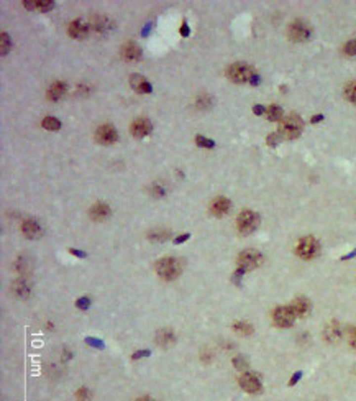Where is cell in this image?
<instances>
[{
	"instance_id": "cell-3",
	"label": "cell",
	"mask_w": 356,
	"mask_h": 401,
	"mask_svg": "<svg viewBox=\"0 0 356 401\" xmlns=\"http://www.w3.org/2000/svg\"><path fill=\"white\" fill-rule=\"evenodd\" d=\"M258 225H260V215L253 210H241L238 219H236V227L243 235L255 232Z\"/></svg>"
},
{
	"instance_id": "cell-47",
	"label": "cell",
	"mask_w": 356,
	"mask_h": 401,
	"mask_svg": "<svg viewBox=\"0 0 356 401\" xmlns=\"http://www.w3.org/2000/svg\"><path fill=\"white\" fill-rule=\"evenodd\" d=\"M69 251H71V253H72V255H76V256H79V258H84V256H87V255L84 253V251H81V250H76V249H71Z\"/></svg>"
},
{
	"instance_id": "cell-25",
	"label": "cell",
	"mask_w": 356,
	"mask_h": 401,
	"mask_svg": "<svg viewBox=\"0 0 356 401\" xmlns=\"http://www.w3.org/2000/svg\"><path fill=\"white\" fill-rule=\"evenodd\" d=\"M266 117H267V120H271V122L281 120L282 119V109L279 105H269L266 109Z\"/></svg>"
},
{
	"instance_id": "cell-39",
	"label": "cell",
	"mask_w": 356,
	"mask_h": 401,
	"mask_svg": "<svg viewBox=\"0 0 356 401\" xmlns=\"http://www.w3.org/2000/svg\"><path fill=\"white\" fill-rule=\"evenodd\" d=\"M197 107H199V109H209V107H210V99H209V97H199V99H197Z\"/></svg>"
},
{
	"instance_id": "cell-23",
	"label": "cell",
	"mask_w": 356,
	"mask_h": 401,
	"mask_svg": "<svg viewBox=\"0 0 356 401\" xmlns=\"http://www.w3.org/2000/svg\"><path fill=\"white\" fill-rule=\"evenodd\" d=\"M176 341V336H174L173 331H169V329H164V331H159L158 336H156V342L159 344L161 347H169L171 344H174Z\"/></svg>"
},
{
	"instance_id": "cell-15",
	"label": "cell",
	"mask_w": 356,
	"mask_h": 401,
	"mask_svg": "<svg viewBox=\"0 0 356 401\" xmlns=\"http://www.w3.org/2000/svg\"><path fill=\"white\" fill-rule=\"evenodd\" d=\"M130 86H132V89L138 92V94H149V92L153 91V86L149 84L148 79L146 78H143V76H132V79H130Z\"/></svg>"
},
{
	"instance_id": "cell-21",
	"label": "cell",
	"mask_w": 356,
	"mask_h": 401,
	"mask_svg": "<svg viewBox=\"0 0 356 401\" xmlns=\"http://www.w3.org/2000/svg\"><path fill=\"white\" fill-rule=\"evenodd\" d=\"M25 8L28 10H40V12H48V10H53L54 2L53 0H36V2H32V0H23Z\"/></svg>"
},
{
	"instance_id": "cell-9",
	"label": "cell",
	"mask_w": 356,
	"mask_h": 401,
	"mask_svg": "<svg viewBox=\"0 0 356 401\" xmlns=\"http://www.w3.org/2000/svg\"><path fill=\"white\" fill-rule=\"evenodd\" d=\"M238 383H240L241 390H245L246 393H260L261 388H263L261 378L258 377L256 373H250V372L241 375Z\"/></svg>"
},
{
	"instance_id": "cell-42",
	"label": "cell",
	"mask_w": 356,
	"mask_h": 401,
	"mask_svg": "<svg viewBox=\"0 0 356 401\" xmlns=\"http://www.w3.org/2000/svg\"><path fill=\"white\" fill-rule=\"evenodd\" d=\"M151 355V352L149 351H138L133 353V360H138V358H144V357H149Z\"/></svg>"
},
{
	"instance_id": "cell-48",
	"label": "cell",
	"mask_w": 356,
	"mask_h": 401,
	"mask_svg": "<svg viewBox=\"0 0 356 401\" xmlns=\"http://www.w3.org/2000/svg\"><path fill=\"white\" fill-rule=\"evenodd\" d=\"M250 84H251V86H258V84H260V76H258L256 73L253 74V78H251V81H250Z\"/></svg>"
},
{
	"instance_id": "cell-36",
	"label": "cell",
	"mask_w": 356,
	"mask_h": 401,
	"mask_svg": "<svg viewBox=\"0 0 356 401\" xmlns=\"http://www.w3.org/2000/svg\"><path fill=\"white\" fill-rule=\"evenodd\" d=\"M10 51V38L8 35L2 32V56H5Z\"/></svg>"
},
{
	"instance_id": "cell-46",
	"label": "cell",
	"mask_w": 356,
	"mask_h": 401,
	"mask_svg": "<svg viewBox=\"0 0 356 401\" xmlns=\"http://www.w3.org/2000/svg\"><path fill=\"white\" fill-rule=\"evenodd\" d=\"M190 239V235L189 234H184V235H179V237L174 239V244H182V242L185 240H189Z\"/></svg>"
},
{
	"instance_id": "cell-5",
	"label": "cell",
	"mask_w": 356,
	"mask_h": 401,
	"mask_svg": "<svg viewBox=\"0 0 356 401\" xmlns=\"http://www.w3.org/2000/svg\"><path fill=\"white\" fill-rule=\"evenodd\" d=\"M255 71H253L248 64L245 63H235L226 69V76L230 81L236 82V84H243V82H250Z\"/></svg>"
},
{
	"instance_id": "cell-34",
	"label": "cell",
	"mask_w": 356,
	"mask_h": 401,
	"mask_svg": "<svg viewBox=\"0 0 356 401\" xmlns=\"http://www.w3.org/2000/svg\"><path fill=\"white\" fill-rule=\"evenodd\" d=\"M76 306H77V309H81V311H86V309H89V306H90V300L87 296L84 298H79V300L76 301Z\"/></svg>"
},
{
	"instance_id": "cell-30",
	"label": "cell",
	"mask_w": 356,
	"mask_h": 401,
	"mask_svg": "<svg viewBox=\"0 0 356 401\" xmlns=\"http://www.w3.org/2000/svg\"><path fill=\"white\" fill-rule=\"evenodd\" d=\"M149 194L154 198H164L166 196V188H164L161 183H154L153 186L149 188Z\"/></svg>"
},
{
	"instance_id": "cell-35",
	"label": "cell",
	"mask_w": 356,
	"mask_h": 401,
	"mask_svg": "<svg viewBox=\"0 0 356 401\" xmlns=\"http://www.w3.org/2000/svg\"><path fill=\"white\" fill-rule=\"evenodd\" d=\"M345 54H348V56H356V40H352V41H348L347 45H345Z\"/></svg>"
},
{
	"instance_id": "cell-1",
	"label": "cell",
	"mask_w": 356,
	"mask_h": 401,
	"mask_svg": "<svg viewBox=\"0 0 356 401\" xmlns=\"http://www.w3.org/2000/svg\"><path fill=\"white\" fill-rule=\"evenodd\" d=\"M304 130V122L301 117L297 115H289L284 120L281 122L279 125V133L282 138H287V140H294L302 133Z\"/></svg>"
},
{
	"instance_id": "cell-37",
	"label": "cell",
	"mask_w": 356,
	"mask_h": 401,
	"mask_svg": "<svg viewBox=\"0 0 356 401\" xmlns=\"http://www.w3.org/2000/svg\"><path fill=\"white\" fill-rule=\"evenodd\" d=\"M86 344H89V346L95 347V349H102V347H104V342L99 341V339H94V337H87L86 339Z\"/></svg>"
},
{
	"instance_id": "cell-51",
	"label": "cell",
	"mask_w": 356,
	"mask_h": 401,
	"mask_svg": "<svg viewBox=\"0 0 356 401\" xmlns=\"http://www.w3.org/2000/svg\"><path fill=\"white\" fill-rule=\"evenodd\" d=\"M136 401H153V400L148 398V397H144V398H140V400H136Z\"/></svg>"
},
{
	"instance_id": "cell-2",
	"label": "cell",
	"mask_w": 356,
	"mask_h": 401,
	"mask_svg": "<svg viewBox=\"0 0 356 401\" xmlns=\"http://www.w3.org/2000/svg\"><path fill=\"white\" fill-rule=\"evenodd\" d=\"M156 273L161 276L163 280L171 281L174 278H178L180 273V265L176 258H171V256H166V258H161L156 263Z\"/></svg>"
},
{
	"instance_id": "cell-29",
	"label": "cell",
	"mask_w": 356,
	"mask_h": 401,
	"mask_svg": "<svg viewBox=\"0 0 356 401\" xmlns=\"http://www.w3.org/2000/svg\"><path fill=\"white\" fill-rule=\"evenodd\" d=\"M43 127L46 128V130H59L61 122L56 119V117H44V119H43Z\"/></svg>"
},
{
	"instance_id": "cell-4",
	"label": "cell",
	"mask_w": 356,
	"mask_h": 401,
	"mask_svg": "<svg viewBox=\"0 0 356 401\" xmlns=\"http://www.w3.org/2000/svg\"><path fill=\"white\" fill-rule=\"evenodd\" d=\"M318 250H320V245H318V240L313 237H304L297 242L296 247V253L304 260H312L318 255Z\"/></svg>"
},
{
	"instance_id": "cell-8",
	"label": "cell",
	"mask_w": 356,
	"mask_h": 401,
	"mask_svg": "<svg viewBox=\"0 0 356 401\" xmlns=\"http://www.w3.org/2000/svg\"><path fill=\"white\" fill-rule=\"evenodd\" d=\"M296 312L291 306H279L276 307L274 312H272V319H274V324L279 327H291L294 321H296Z\"/></svg>"
},
{
	"instance_id": "cell-32",
	"label": "cell",
	"mask_w": 356,
	"mask_h": 401,
	"mask_svg": "<svg viewBox=\"0 0 356 401\" xmlns=\"http://www.w3.org/2000/svg\"><path fill=\"white\" fill-rule=\"evenodd\" d=\"M233 365H235V368H238V370H245L246 367H248V358L243 357V355L235 357V358H233Z\"/></svg>"
},
{
	"instance_id": "cell-38",
	"label": "cell",
	"mask_w": 356,
	"mask_h": 401,
	"mask_svg": "<svg viewBox=\"0 0 356 401\" xmlns=\"http://www.w3.org/2000/svg\"><path fill=\"white\" fill-rule=\"evenodd\" d=\"M348 337H350V346H352L356 351V327H350Z\"/></svg>"
},
{
	"instance_id": "cell-40",
	"label": "cell",
	"mask_w": 356,
	"mask_h": 401,
	"mask_svg": "<svg viewBox=\"0 0 356 401\" xmlns=\"http://www.w3.org/2000/svg\"><path fill=\"white\" fill-rule=\"evenodd\" d=\"M76 397H77V400H79V401H87V400H89V392H87V388L82 387L79 392L76 393Z\"/></svg>"
},
{
	"instance_id": "cell-41",
	"label": "cell",
	"mask_w": 356,
	"mask_h": 401,
	"mask_svg": "<svg viewBox=\"0 0 356 401\" xmlns=\"http://www.w3.org/2000/svg\"><path fill=\"white\" fill-rule=\"evenodd\" d=\"M246 273L245 270H241V268H236V271L233 273V276H231V280H233L236 285H240V281H241V276H243Z\"/></svg>"
},
{
	"instance_id": "cell-6",
	"label": "cell",
	"mask_w": 356,
	"mask_h": 401,
	"mask_svg": "<svg viewBox=\"0 0 356 401\" xmlns=\"http://www.w3.org/2000/svg\"><path fill=\"white\" fill-rule=\"evenodd\" d=\"M287 35H289V38H291L292 41H296V43H302V41H307L312 37V28L309 27L304 20H296V22H292L291 25H289Z\"/></svg>"
},
{
	"instance_id": "cell-12",
	"label": "cell",
	"mask_w": 356,
	"mask_h": 401,
	"mask_svg": "<svg viewBox=\"0 0 356 401\" xmlns=\"http://www.w3.org/2000/svg\"><path fill=\"white\" fill-rule=\"evenodd\" d=\"M343 336L342 326H340L338 321H330L323 329V339L330 344H337Z\"/></svg>"
},
{
	"instance_id": "cell-50",
	"label": "cell",
	"mask_w": 356,
	"mask_h": 401,
	"mask_svg": "<svg viewBox=\"0 0 356 401\" xmlns=\"http://www.w3.org/2000/svg\"><path fill=\"white\" fill-rule=\"evenodd\" d=\"M353 256H356V249H355L353 251H350V253H348V255H345V256H343V260H348V258H353Z\"/></svg>"
},
{
	"instance_id": "cell-14",
	"label": "cell",
	"mask_w": 356,
	"mask_h": 401,
	"mask_svg": "<svg viewBox=\"0 0 356 401\" xmlns=\"http://www.w3.org/2000/svg\"><path fill=\"white\" fill-rule=\"evenodd\" d=\"M90 27L97 33H107L113 28V23L110 18L102 17V15H95V17H92L90 20Z\"/></svg>"
},
{
	"instance_id": "cell-19",
	"label": "cell",
	"mask_w": 356,
	"mask_h": 401,
	"mask_svg": "<svg viewBox=\"0 0 356 401\" xmlns=\"http://www.w3.org/2000/svg\"><path fill=\"white\" fill-rule=\"evenodd\" d=\"M90 217L94 220H105L112 214V209L105 202H95L89 210Z\"/></svg>"
},
{
	"instance_id": "cell-13",
	"label": "cell",
	"mask_w": 356,
	"mask_h": 401,
	"mask_svg": "<svg viewBox=\"0 0 356 401\" xmlns=\"http://www.w3.org/2000/svg\"><path fill=\"white\" fill-rule=\"evenodd\" d=\"M151 130H153V123L148 119H138V120L133 122L132 127H130L132 135L136 137V138H143V137L149 135Z\"/></svg>"
},
{
	"instance_id": "cell-45",
	"label": "cell",
	"mask_w": 356,
	"mask_h": 401,
	"mask_svg": "<svg viewBox=\"0 0 356 401\" xmlns=\"http://www.w3.org/2000/svg\"><path fill=\"white\" fill-rule=\"evenodd\" d=\"M301 378H302V372H297V373H294V377L291 378V382H289V385H291V387H292V385H296V383H297V382H299V380H301Z\"/></svg>"
},
{
	"instance_id": "cell-10",
	"label": "cell",
	"mask_w": 356,
	"mask_h": 401,
	"mask_svg": "<svg viewBox=\"0 0 356 401\" xmlns=\"http://www.w3.org/2000/svg\"><path fill=\"white\" fill-rule=\"evenodd\" d=\"M118 138V133L117 130L113 128V125L110 123H105V125H100L97 128L95 132V140L102 143V145H112V143H115Z\"/></svg>"
},
{
	"instance_id": "cell-49",
	"label": "cell",
	"mask_w": 356,
	"mask_h": 401,
	"mask_svg": "<svg viewBox=\"0 0 356 401\" xmlns=\"http://www.w3.org/2000/svg\"><path fill=\"white\" fill-rule=\"evenodd\" d=\"M322 120H323V115L318 114V115H313L311 122H312V123H318V122H322Z\"/></svg>"
},
{
	"instance_id": "cell-20",
	"label": "cell",
	"mask_w": 356,
	"mask_h": 401,
	"mask_svg": "<svg viewBox=\"0 0 356 401\" xmlns=\"http://www.w3.org/2000/svg\"><path fill=\"white\" fill-rule=\"evenodd\" d=\"M22 232L25 234V237H27V239H40L41 237L40 224L36 222V220H33V219L25 220L23 225H22Z\"/></svg>"
},
{
	"instance_id": "cell-24",
	"label": "cell",
	"mask_w": 356,
	"mask_h": 401,
	"mask_svg": "<svg viewBox=\"0 0 356 401\" xmlns=\"http://www.w3.org/2000/svg\"><path fill=\"white\" fill-rule=\"evenodd\" d=\"M233 331L238 334V336H251L253 334V326L245 321H238L233 324Z\"/></svg>"
},
{
	"instance_id": "cell-22",
	"label": "cell",
	"mask_w": 356,
	"mask_h": 401,
	"mask_svg": "<svg viewBox=\"0 0 356 401\" xmlns=\"http://www.w3.org/2000/svg\"><path fill=\"white\" fill-rule=\"evenodd\" d=\"M64 94H66V84H64V82L56 81V82H53V84L49 86L48 92H46V97H48L49 100L54 102V100H59Z\"/></svg>"
},
{
	"instance_id": "cell-33",
	"label": "cell",
	"mask_w": 356,
	"mask_h": 401,
	"mask_svg": "<svg viewBox=\"0 0 356 401\" xmlns=\"http://www.w3.org/2000/svg\"><path fill=\"white\" fill-rule=\"evenodd\" d=\"M282 140V137H281V133L279 132H276V133H271V135H267V145L269 147H276V145H279V142Z\"/></svg>"
},
{
	"instance_id": "cell-43",
	"label": "cell",
	"mask_w": 356,
	"mask_h": 401,
	"mask_svg": "<svg viewBox=\"0 0 356 401\" xmlns=\"http://www.w3.org/2000/svg\"><path fill=\"white\" fill-rule=\"evenodd\" d=\"M179 33H180V37H189V33H190V28H189V25L187 22H184L182 25H180V30H179Z\"/></svg>"
},
{
	"instance_id": "cell-11",
	"label": "cell",
	"mask_w": 356,
	"mask_h": 401,
	"mask_svg": "<svg viewBox=\"0 0 356 401\" xmlns=\"http://www.w3.org/2000/svg\"><path fill=\"white\" fill-rule=\"evenodd\" d=\"M89 30H90V25L84 22L82 18H76L72 20L68 27V33L71 38H76V40H82L86 38L87 35H89Z\"/></svg>"
},
{
	"instance_id": "cell-27",
	"label": "cell",
	"mask_w": 356,
	"mask_h": 401,
	"mask_svg": "<svg viewBox=\"0 0 356 401\" xmlns=\"http://www.w3.org/2000/svg\"><path fill=\"white\" fill-rule=\"evenodd\" d=\"M13 291H15V295L20 296V298H25L30 293V286H28V283L27 281H17L13 285Z\"/></svg>"
},
{
	"instance_id": "cell-18",
	"label": "cell",
	"mask_w": 356,
	"mask_h": 401,
	"mask_svg": "<svg viewBox=\"0 0 356 401\" xmlns=\"http://www.w3.org/2000/svg\"><path fill=\"white\" fill-rule=\"evenodd\" d=\"M230 207H231V202L226 198H217L212 200V204H210V210H212V214L217 215V217H222V215L228 214Z\"/></svg>"
},
{
	"instance_id": "cell-16",
	"label": "cell",
	"mask_w": 356,
	"mask_h": 401,
	"mask_svg": "<svg viewBox=\"0 0 356 401\" xmlns=\"http://www.w3.org/2000/svg\"><path fill=\"white\" fill-rule=\"evenodd\" d=\"M141 56V48L133 41H128L122 46V58L125 61H136Z\"/></svg>"
},
{
	"instance_id": "cell-7",
	"label": "cell",
	"mask_w": 356,
	"mask_h": 401,
	"mask_svg": "<svg viewBox=\"0 0 356 401\" xmlns=\"http://www.w3.org/2000/svg\"><path fill=\"white\" fill-rule=\"evenodd\" d=\"M236 263H238V268L245 271L255 270L263 263V255L256 250H245L238 255V261Z\"/></svg>"
},
{
	"instance_id": "cell-26",
	"label": "cell",
	"mask_w": 356,
	"mask_h": 401,
	"mask_svg": "<svg viewBox=\"0 0 356 401\" xmlns=\"http://www.w3.org/2000/svg\"><path fill=\"white\" fill-rule=\"evenodd\" d=\"M345 97H347L348 102L356 104V81L348 82V84L345 86Z\"/></svg>"
},
{
	"instance_id": "cell-28",
	"label": "cell",
	"mask_w": 356,
	"mask_h": 401,
	"mask_svg": "<svg viewBox=\"0 0 356 401\" xmlns=\"http://www.w3.org/2000/svg\"><path fill=\"white\" fill-rule=\"evenodd\" d=\"M148 237L153 242H164L171 237V234H169V230H153V232H149Z\"/></svg>"
},
{
	"instance_id": "cell-31",
	"label": "cell",
	"mask_w": 356,
	"mask_h": 401,
	"mask_svg": "<svg viewBox=\"0 0 356 401\" xmlns=\"http://www.w3.org/2000/svg\"><path fill=\"white\" fill-rule=\"evenodd\" d=\"M195 143H197V147H200V148H214L215 147V142L214 140H210V138H205L202 135L195 137Z\"/></svg>"
},
{
	"instance_id": "cell-17",
	"label": "cell",
	"mask_w": 356,
	"mask_h": 401,
	"mask_svg": "<svg viewBox=\"0 0 356 401\" xmlns=\"http://www.w3.org/2000/svg\"><path fill=\"white\" fill-rule=\"evenodd\" d=\"M291 307L294 309V312H296V316L299 317H304V316H307L309 312H311V301L307 300V298H304V296H297L296 300H294L291 302Z\"/></svg>"
},
{
	"instance_id": "cell-44",
	"label": "cell",
	"mask_w": 356,
	"mask_h": 401,
	"mask_svg": "<svg viewBox=\"0 0 356 401\" xmlns=\"http://www.w3.org/2000/svg\"><path fill=\"white\" fill-rule=\"evenodd\" d=\"M253 112H255L256 115H263V114H266V107H263V105H255V107H253Z\"/></svg>"
}]
</instances>
